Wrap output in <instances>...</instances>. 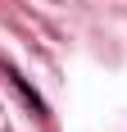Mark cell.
<instances>
[{
	"label": "cell",
	"mask_w": 127,
	"mask_h": 132,
	"mask_svg": "<svg viewBox=\"0 0 127 132\" xmlns=\"http://www.w3.org/2000/svg\"><path fill=\"white\" fill-rule=\"evenodd\" d=\"M9 82L18 87V96H23L27 105H32V114H37V119H46V100H41V96L32 91V82H27V78H18V73H9Z\"/></svg>",
	"instance_id": "1"
}]
</instances>
